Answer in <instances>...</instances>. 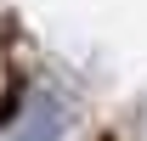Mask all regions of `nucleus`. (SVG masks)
<instances>
[{"label": "nucleus", "instance_id": "f257e3e1", "mask_svg": "<svg viewBox=\"0 0 147 141\" xmlns=\"http://www.w3.org/2000/svg\"><path fill=\"white\" fill-rule=\"evenodd\" d=\"M74 90L57 85V79H40V85L23 90V102L0 119V141H62L74 124Z\"/></svg>", "mask_w": 147, "mask_h": 141}]
</instances>
